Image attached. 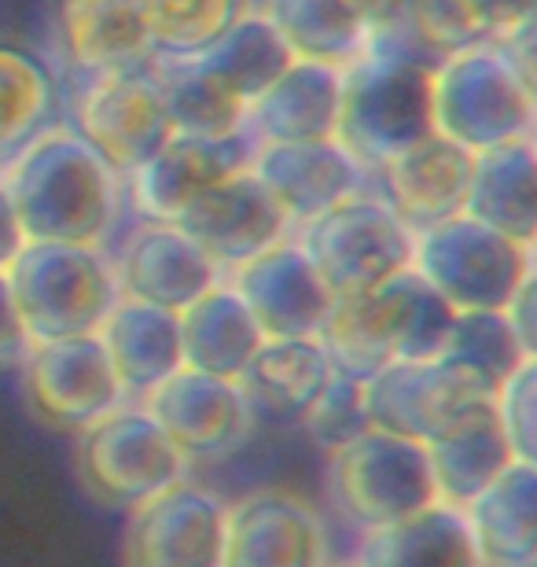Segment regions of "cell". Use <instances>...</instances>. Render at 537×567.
<instances>
[{
    "label": "cell",
    "mask_w": 537,
    "mask_h": 567,
    "mask_svg": "<svg viewBox=\"0 0 537 567\" xmlns=\"http://www.w3.org/2000/svg\"><path fill=\"white\" fill-rule=\"evenodd\" d=\"M155 55H199L258 8L255 0H136Z\"/></svg>",
    "instance_id": "obj_36"
},
{
    "label": "cell",
    "mask_w": 537,
    "mask_h": 567,
    "mask_svg": "<svg viewBox=\"0 0 537 567\" xmlns=\"http://www.w3.org/2000/svg\"><path fill=\"white\" fill-rule=\"evenodd\" d=\"M250 174L266 185L295 229L372 188V174L339 141L255 144Z\"/></svg>",
    "instance_id": "obj_20"
},
{
    "label": "cell",
    "mask_w": 537,
    "mask_h": 567,
    "mask_svg": "<svg viewBox=\"0 0 537 567\" xmlns=\"http://www.w3.org/2000/svg\"><path fill=\"white\" fill-rule=\"evenodd\" d=\"M505 313L512 328H516L527 358H537V269H530V277L523 280V288L516 291V299H512Z\"/></svg>",
    "instance_id": "obj_42"
},
{
    "label": "cell",
    "mask_w": 537,
    "mask_h": 567,
    "mask_svg": "<svg viewBox=\"0 0 537 567\" xmlns=\"http://www.w3.org/2000/svg\"><path fill=\"white\" fill-rule=\"evenodd\" d=\"M185 365L210 377L239 380L266 343V332L228 280H217L188 310H180Z\"/></svg>",
    "instance_id": "obj_28"
},
{
    "label": "cell",
    "mask_w": 537,
    "mask_h": 567,
    "mask_svg": "<svg viewBox=\"0 0 537 567\" xmlns=\"http://www.w3.org/2000/svg\"><path fill=\"white\" fill-rule=\"evenodd\" d=\"M122 567H221L228 502L199 480H180L125 513Z\"/></svg>",
    "instance_id": "obj_12"
},
{
    "label": "cell",
    "mask_w": 537,
    "mask_h": 567,
    "mask_svg": "<svg viewBox=\"0 0 537 567\" xmlns=\"http://www.w3.org/2000/svg\"><path fill=\"white\" fill-rule=\"evenodd\" d=\"M475 155L442 133H431L372 174V188L391 203L413 233L442 225L467 210Z\"/></svg>",
    "instance_id": "obj_21"
},
{
    "label": "cell",
    "mask_w": 537,
    "mask_h": 567,
    "mask_svg": "<svg viewBox=\"0 0 537 567\" xmlns=\"http://www.w3.org/2000/svg\"><path fill=\"white\" fill-rule=\"evenodd\" d=\"M19 372L30 413L44 427L66 435H82L85 427L130 402L100 336L33 343Z\"/></svg>",
    "instance_id": "obj_11"
},
{
    "label": "cell",
    "mask_w": 537,
    "mask_h": 567,
    "mask_svg": "<svg viewBox=\"0 0 537 567\" xmlns=\"http://www.w3.org/2000/svg\"><path fill=\"white\" fill-rule=\"evenodd\" d=\"M464 214L523 247L537 240V147L530 137L475 155Z\"/></svg>",
    "instance_id": "obj_29"
},
{
    "label": "cell",
    "mask_w": 537,
    "mask_h": 567,
    "mask_svg": "<svg viewBox=\"0 0 537 567\" xmlns=\"http://www.w3.org/2000/svg\"><path fill=\"white\" fill-rule=\"evenodd\" d=\"M530 262H534V269H537V240L530 244Z\"/></svg>",
    "instance_id": "obj_46"
},
{
    "label": "cell",
    "mask_w": 537,
    "mask_h": 567,
    "mask_svg": "<svg viewBox=\"0 0 537 567\" xmlns=\"http://www.w3.org/2000/svg\"><path fill=\"white\" fill-rule=\"evenodd\" d=\"M497 410L519 461L537 464V358H527L519 372L497 394Z\"/></svg>",
    "instance_id": "obj_38"
},
{
    "label": "cell",
    "mask_w": 537,
    "mask_h": 567,
    "mask_svg": "<svg viewBox=\"0 0 537 567\" xmlns=\"http://www.w3.org/2000/svg\"><path fill=\"white\" fill-rule=\"evenodd\" d=\"M33 347V339L22 324V313L16 306V295H11V284L8 277L0 274V372H11V369H22Z\"/></svg>",
    "instance_id": "obj_40"
},
{
    "label": "cell",
    "mask_w": 537,
    "mask_h": 567,
    "mask_svg": "<svg viewBox=\"0 0 537 567\" xmlns=\"http://www.w3.org/2000/svg\"><path fill=\"white\" fill-rule=\"evenodd\" d=\"M55 38L78 78L136 71L155 60L136 0H60Z\"/></svg>",
    "instance_id": "obj_24"
},
{
    "label": "cell",
    "mask_w": 537,
    "mask_h": 567,
    "mask_svg": "<svg viewBox=\"0 0 537 567\" xmlns=\"http://www.w3.org/2000/svg\"><path fill=\"white\" fill-rule=\"evenodd\" d=\"M530 247L489 229L472 214L416 233L413 274H420L456 313H505L530 277Z\"/></svg>",
    "instance_id": "obj_9"
},
{
    "label": "cell",
    "mask_w": 537,
    "mask_h": 567,
    "mask_svg": "<svg viewBox=\"0 0 537 567\" xmlns=\"http://www.w3.org/2000/svg\"><path fill=\"white\" fill-rule=\"evenodd\" d=\"M434 133L472 155L530 137L537 104L497 41H475L434 66Z\"/></svg>",
    "instance_id": "obj_6"
},
{
    "label": "cell",
    "mask_w": 537,
    "mask_h": 567,
    "mask_svg": "<svg viewBox=\"0 0 537 567\" xmlns=\"http://www.w3.org/2000/svg\"><path fill=\"white\" fill-rule=\"evenodd\" d=\"M152 74L166 96L174 133H188V137H233V133H244L247 107L236 104L203 71L196 55H155Z\"/></svg>",
    "instance_id": "obj_33"
},
{
    "label": "cell",
    "mask_w": 537,
    "mask_h": 567,
    "mask_svg": "<svg viewBox=\"0 0 537 567\" xmlns=\"http://www.w3.org/2000/svg\"><path fill=\"white\" fill-rule=\"evenodd\" d=\"M71 126L122 177L136 174L174 137V122H169L166 96L155 82L152 63L136 71L78 78L71 96Z\"/></svg>",
    "instance_id": "obj_10"
},
{
    "label": "cell",
    "mask_w": 537,
    "mask_h": 567,
    "mask_svg": "<svg viewBox=\"0 0 537 567\" xmlns=\"http://www.w3.org/2000/svg\"><path fill=\"white\" fill-rule=\"evenodd\" d=\"M372 427L375 424L369 413L364 383L347 377V372H335V377L328 380V388L321 391V399L313 402V410L306 413L299 431H306V439L328 457V453L358 442L364 431H372Z\"/></svg>",
    "instance_id": "obj_37"
},
{
    "label": "cell",
    "mask_w": 537,
    "mask_h": 567,
    "mask_svg": "<svg viewBox=\"0 0 537 567\" xmlns=\"http://www.w3.org/2000/svg\"><path fill=\"white\" fill-rule=\"evenodd\" d=\"M255 141L247 133L233 137H188L174 133L136 174L125 177V196L136 218L177 221L203 192L250 169Z\"/></svg>",
    "instance_id": "obj_16"
},
{
    "label": "cell",
    "mask_w": 537,
    "mask_h": 567,
    "mask_svg": "<svg viewBox=\"0 0 537 567\" xmlns=\"http://www.w3.org/2000/svg\"><path fill=\"white\" fill-rule=\"evenodd\" d=\"M96 336L107 347V358L130 402H144L174 372L185 369L180 313L122 299Z\"/></svg>",
    "instance_id": "obj_25"
},
{
    "label": "cell",
    "mask_w": 537,
    "mask_h": 567,
    "mask_svg": "<svg viewBox=\"0 0 537 567\" xmlns=\"http://www.w3.org/2000/svg\"><path fill=\"white\" fill-rule=\"evenodd\" d=\"M177 225L221 266L225 277L244 262H250L255 255L295 236L288 214L277 207V199L269 196L266 185L250 169L221 181L210 192H203L180 214Z\"/></svg>",
    "instance_id": "obj_18"
},
{
    "label": "cell",
    "mask_w": 537,
    "mask_h": 567,
    "mask_svg": "<svg viewBox=\"0 0 537 567\" xmlns=\"http://www.w3.org/2000/svg\"><path fill=\"white\" fill-rule=\"evenodd\" d=\"M328 567H361V564L353 560V557H335V560H331Z\"/></svg>",
    "instance_id": "obj_45"
},
{
    "label": "cell",
    "mask_w": 537,
    "mask_h": 567,
    "mask_svg": "<svg viewBox=\"0 0 537 567\" xmlns=\"http://www.w3.org/2000/svg\"><path fill=\"white\" fill-rule=\"evenodd\" d=\"M364 22H369L372 30V41L380 38V33H391L397 22L409 16V8H413V0H358Z\"/></svg>",
    "instance_id": "obj_44"
},
{
    "label": "cell",
    "mask_w": 537,
    "mask_h": 567,
    "mask_svg": "<svg viewBox=\"0 0 537 567\" xmlns=\"http://www.w3.org/2000/svg\"><path fill=\"white\" fill-rule=\"evenodd\" d=\"M519 567H537V560H534V564H519Z\"/></svg>",
    "instance_id": "obj_48"
},
{
    "label": "cell",
    "mask_w": 537,
    "mask_h": 567,
    "mask_svg": "<svg viewBox=\"0 0 537 567\" xmlns=\"http://www.w3.org/2000/svg\"><path fill=\"white\" fill-rule=\"evenodd\" d=\"M335 377L321 336L266 339L239 377L258 427H302L306 413Z\"/></svg>",
    "instance_id": "obj_22"
},
{
    "label": "cell",
    "mask_w": 537,
    "mask_h": 567,
    "mask_svg": "<svg viewBox=\"0 0 537 567\" xmlns=\"http://www.w3.org/2000/svg\"><path fill=\"white\" fill-rule=\"evenodd\" d=\"M324 461L331 513L353 542L438 502L427 446L416 439L372 427L358 442L328 453Z\"/></svg>",
    "instance_id": "obj_4"
},
{
    "label": "cell",
    "mask_w": 537,
    "mask_h": 567,
    "mask_svg": "<svg viewBox=\"0 0 537 567\" xmlns=\"http://www.w3.org/2000/svg\"><path fill=\"white\" fill-rule=\"evenodd\" d=\"M497 44H500V52L508 55L512 71L519 74V82L527 85V93L537 104V16L519 22V27L508 30L505 38H497Z\"/></svg>",
    "instance_id": "obj_41"
},
{
    "label": "cell",
    "mask_w": 537,
    "mask_h": 567,
    "mask_svg": "<svg viewBox=\"0 0 537 567\" xmlns=\"http://www.w3.org/2000/svg\"><path fill=\"white\" fill-rule=\"evenodd\" d=\"M372 424L394 435L434 442L497 405V394L442 358L394 361L364 383Z\"/></svg>",
    "instance_id": "obj_13"
},
{
    "label": "cell",
    "mask_w": 537,
    "mask_h": 567,
    "mask_svg": "<svg viewBox=\"0 0 537 567\" xmlns=\"http://www.w3.org/2000/svg\"><path fill=\"white\" fill-rule=\"evenodd\" d=\"M331 560L328 516L302 494L258 486L228 502L221 567H328Z\"/></svg>",
    "instance_id": "obj_14"
},
{
    "label": "cell",
    "mask_w": 537,
    "mask_h": 567,
    "mask_svg": "<svg viewBox=\"0 0 537 567\" xmlns=\"http://www.w3.org/2000/svg\"><path fill=\"white\" fill-rule=\"evenodd\" d=\"M4 277L33 343L96 336L122 302L107 247L27 240Z\"/></svg>",
    "instance_id": "obj_3"
},
{
    "label": "cell",
    "mask_w": 537,
    "mask_h": 567,
    "mask_svg": "<svg viewBox=\"0 0 537 567\" xmlns=\"http://www.w3.org/2000/svg\"><path fill=\"white\" fill-rule=\"evenodd\" d=\"M530 141H534V147H537V118H534V130H530Z\"/></svg>",
    "instance_id": "obj_47"
},
{
    "label": "cell",
    "mask_w": 537,
    "mask_h": 567,
    "mask_svg": "<svg viewBox=\"0 0 537 567\" xmlns=\"http://www.w3.org/2000/svg\"><path fill=\"white\" fill-rule=\"evenodd\" d=\"M27 247V233L19 225L16 203L8 196V185L0 181V274H8V266L16 262V255Z\"/></svg>",
    "instance_id": "obj_43"
},
{
    "label": "cell",
    "mask_w": 537,
    "mask_h": 567,
    "mask_svg": "<svg viewBox=\"0 0 537 567\" xmlns=\"http://www.w3.org/2000/svg\"><path fill=\"white\" fill-rule=\"evenodd\" d=\"M111 258L122 299L158 306L169 313L188 310L199 295H207L217 280H225L221 266L177 221L136 218Z\"/></svg>",
    "instance_id": "obj_17"
},
{
    "label": "cell",
    "mask_w": 537,
    "mask_h": 567,
    "mask_svg": "<svg viewBox=\"0 0 537 567\" xmlns=\"http://www.w3.org/2000/svg\"><path fill=\"white\" fill-rule=\"evenodd\" d=\"M456 4L464 8V16L472 19L475 30L489 41L505 38L519 22L537 16V0H456Z\"/></svg>",
    "instance_id": "obj_39"
},
{
    "label": "cell",
    "mask_w": 537,
    "mask_h": 567,
    "mask_svg": "<svg viewBox=\"0 0 537 567\" xmlns=\"http://www.w3.org/2000/svg\"><path fill=\"white\" fill-rule=\"evenodd\" d=\"M456 310L420 274L353 299H335L321 328V343L335 372L369 383L394 361H431L442 354Z\"/></svg>",
    "instance_id": "obj_2"
},
{
    "label": "cell",
    "mask_w": 537,
    "mask_h": 567,
    "mask_svg": "<svg viewBox=\"0 0 537 567\" xmlns=\"http://www.w3.org/2000/svg\"><path fill=\"white\" fill-rule=\"evenodd\" d=\"M438 358L467 372V377L483 383L486 391L500 394V388H505L519 372L523 361H527V350H523L508 313L475 310V313L453 317V328H450V336H445V347Z\"/></svg>",
    "instance_id": "obj_35"
},
{
    "label": "cell",
    "mask_w": 537,
    "mask_h": 567,
    "mask_svg": "<svg viewBox=\"0 0 537 567\" xmlns=\"http://www.w3.org/2000/svg\"><path fill=\"white\" fill-rule=\"evenodd\" d=\"M342 107V71L295 60L255 104L247 107L244 133L255 144L335 141Z\"/></svg>",
    "instance_id": "obj_23"
},
{
    "label": "cell",
    "mask_w": 537,
    "mask_h": 567,
    "mask_svg": "<svg viewBox=\"0 0 537 567\" xmlns=\"http://www.w3.org/2000/svg\"><path fill=\"white\" fill-rule=\"evenodd\" d=\"M0 181L30 244L107 247L130 207L125 177L74 126L41 130Z\"/></svg>",
    "instance_id": "obj_1"
},
{
    "label": "cell",
    "mask_w": 537,
    "mask_h": 567,
    "mask_svg": "<svg viewBox=\"0 0 537 567\" xmlns=\"http://www.w3.org/2000/svg\"><path fill=\"white\" fill-rule=\"evenodd\" d=\"M55 111L52 71L38 55L0 44V163H11L41 130H49Z\"/></svg>",
    "instance_id": "obj_34"
},
{
    "label": "cell",
    "mask_w": 537,
    "mask_h": 567,
    "mask_svg": "<svg viewBox=\"0 0 537 567\" xmlns=\"http://www.w3.org/2000/svg\"><path fill=\"white\" fill-rule=\"evenodd\" d=\"M434 66L386 52H364L342 71L335 141L375 174L394 155L434 133Z\"/></svg>",
    "instance_id": "obj_5"
},
{
    "label": "cell",
    "mask_w": 537,
    "mask_h": 567,
    "mask_svg": "<svg viewBox=\"0 0 537 567\" xmlns=\"http://www.w3.org/2000/svg\"><path fill=\"white\" fill-rule=\"evenodd\" d=\"M472 524L478 557L486 567H519L537 560V464L512 461L472 505L464 508Z\"/></svg>",
    "instance_id": "obj_27"
},
{
    "label": "cell",
    "mask_w": 537,
    "mask_h": 567,
    "mask_svg": "<svg viewBox=\"0 0 537 567\" xmlns=\"http://www.w3.org/2000/svg\"><path fill=\"white\" fill-rule=\"evenodd\" d=\"M258 8L269 16L295 60L347 71L372 44L358 0H261Z\"/></svg>",
    "instance_id": "obj_31"
},
{
    "label": "cell",
    "mask_w": 537,
    "mask_h": 567,
    "mask_svg": "<svg viewBox=\"0 0 537 567\" xmlns=\"http://www.w3.org/2000/svg\"><path fill=\"white\" fill-rule=\"evenodd\" d=\"M196 60L236 104L250 107L295 63V55L266 11L250 8L244 19L233 22Z\"/></svg>",
    "instance_id": "obj_32"
},
{
    "label": "cell",
    "mask_w": 537,
    "mask_h": 567,
    "mask_svg": "<svg viewBox=\"0 0 537 567\" xmlns=\"http://www.w3.org/2000/svg\"><path fill=\"white\" fill-rule=\"evenodd\" d=\"M350 557L361 567H486L464 508L445 502L361 535Z\"/></svg>",
    "instance_id": "obj_26"
},
{
    "label": "cell",
    "mask_w": 537,
    "mask_h": 567,
    "mask_svg": "<svg viewBox=\"0 0 537 567\" xmlns=\"http://www.w3.org/2000/svg\"><path fill=\"white\" fill-rule=\"evenodd\" d=\"M74 439L78 480L85 494L104 508L130 513L147 497L192 475V464L180 457V450L147 413L144 402L118 405Z\"/></svg>",
    "instance_id": "obj_8"
},
{
    "label": "cell",
    "mask_w": 537,
    "mask_h": 567,
    "mask_svg": "<svg viewBox=\"0 0 537 567\" xmlns=\"http://www.w3.org/2000/svg\"><path fill=\"white\" fill-rule=\"evenodd\" d=\"M225 280L255 313L266 339L321 336L331 306H335V295L328 291V284L295 236L255 255Z\"/></svg>",
    "instance_id": "obj_19"
},
{
    "label": "cell",
    "mask_w": 537,
    "mask_h": 567,
    "mask_svg": "<svg viewBox=\"0 0 537 567\" xmlns=\"http://www.w3.org/2000/svg\"><path fill=\"white\" fill-rule=\"evenodd\" d=\"M427 457H431L434 486H438V502L453 508H467L516 461V450H512L500 410L489 405L486 413H478L461 427L445 431L442 439L427 442Z\"/></svg>",
    "instance_id": "obj_30"
},
{
    "label": "cell",
    "mask_w": 537,
    "mask_h": 567,
    "mask_svg": "<svg viewBox=\"0 0 537 567\" xmlns=\"http://www.w3.org/2000/svg\"><path fill=\"white\" fill-rule=\"evenodd\" d=\"M144 405L192 468L233 457L258 431L239 380L210 377L188 365L147 394Z\"/></svg>",
    "instance_id": "obj_15"
},
{
    "label": "cell",
    "mask_w": 537,
    "mask_h": 567,
    "mask_svg": "<svg viewBox=\"0 0 537 567\" xmlns=\"http://www.w3.org/2000/svg\"><path fill=\"white\" fill-rule=\"evenodd\" d=\"M295 240L335 299L369 295L413 269L416 233L375 188L342 199L295 229Z\"/></svg>",
    "instance_id": "obj_7"
}]
</instances>
